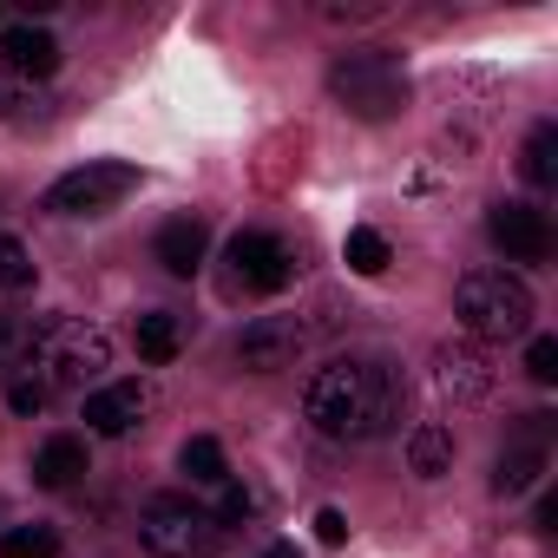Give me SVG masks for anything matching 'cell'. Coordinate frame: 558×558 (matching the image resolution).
<instances>
[{"label": "cell", "instance_id": "obj_1", "mask_svg": "<svg viewBox=\"0 0 558 558\" xmlns=\"http://www.w3.org/2000/svg\"><path fill=\"white\" fill-rule=\"evenodd\" d=\"M303 414L329 440H375L401 414V381L388 362H329V368H316Z\"/></svg>", "mask_w": 558, "mask_h": 558}, {"label": "cell", "instance_id": "obj_2", "mask_svg": "<svg viewBox=\"0 0 558 558\" xmlns=\"http://www.w3.org/2000/svg\"><path fill=\"white\" fill-rule=\"evenodd\" d=\"M453 316L473 342H506V336H525L532 323V290L506 269H466L460 290H453Z\"/></svg>", "mask_w": 558, "mask_h": 558}, {"label": "cell", "instance_id": "obj_3", "mask_svg": "<svg viewBox=\"0 0 558 558\" xmlns=\"http://www.w3.org/2000/svg\"><path fill=\"white\" fill-rule=\"evenodd\" d=\"M329 93H336L342 112L381 125V119H395V112L408 106V73H401V60L362 47V53H342V60L329 66Z\"/></svg>", "mask_w": 558, "mask_h": 558}, {"label": "cell", "instance_id": "obj_4", "mask_svg": "<svg viewBox=\"0 0 558 558\" xmlns=\"http://www.w3.org/2000/svg\"><path fill=\"white\" fill-rule=\"evenodd\" d=\"M138 538H145L151 558H217L223 525H217L197 499L158 493V499H145V512H138Z\"/></svg>", "mask_w": 558, "mask_h": 558}, {"label": "cell", "instance_id": "obj_5", "mask_svg": "<svg viewBox=\"0 0 558 558\" xmlns=\"http://www.w3.org/2000/svg\"><path fill=\"white\" fill-rule=\"evenodd\" d=\"M34 362L47 368V388H86L112 368V336L99 323H47Z\"/></svg>", "mask_w": 558, "mask_h": 558}, {"label": "cell", "instance_id": "obj_6", "mask_svg": "<svg viewBox=\"0 0 558 558\" xmlns=\"http://www.w3.org/2000/svg\"><path fill=\"white\" fill-rule=\"evenodd\" d=\"M132 191H138V171L119 165V158H99V165L66 171V178L47 191V210H53V217H99V210H112V204L132 197Z\"/></svg>", "mask_w": 558, "mask_h": 558}, {"label": "cell", "instance_id": "obj_7", "mask_svg": "<svg viewBox=\"0 0 558 558\" xmlns=\"http://www.w3.org/2000/svg\"><path fill=\"white\" fill-rule=\"evenodd\" d=\"M230 269H236L243 290L276 296V290L296 283V250L276 236V230H236V236H230Z\"/></svg>", "mask_w": 558, "mask_h": 558}, {"label": "cell", "instance_id": "obj_8", "mask_svg": "<svg viewBox=\"0 0 558 558\" xmlns=\"http://www.w3.org/2000/svg\"><path fill=\"white\" fill-rule=\"evenodd\" d=\"M316 342V329L303 316H256L243 336H236V362L250 375H276V368H296V355Z\"/></svg>", "mask_w": 558, "mask_h": 558}, {"label": "cell", "instance_id": "obj_9", "mask_svg": "<svg viewBox=\"0 0 558 558\" xmlns=\"http://www.w3.org/2000/svg\"><path fill=\"white\" fill-rule=\"evenodd\" d=\"M486 230H493V243H499L512 263H545V256H551V223H545L538 204H493Z\"/></svg>", "mask_w": 558, "mask_h": 558}, {"label": "cell", "instance_id": "obj_10", "mask_svg": "<svg viewBox=\"0 0 558 558\" xmlns=\"http://www.w3.org/2000/svg\"><path fill=\"white\" fill-rule=\"evenodd\" d=\"M545 434H551L545 414H525V434H519V440L499 453V466H493V493L512 499V493H525V486L545 473Z\"/></svg>", "mask_w": 558, "mask_h": 558}, {"label": "cell", "instance_id": "obj_11", "mask_svg": "<svg viewBox=\"0 0 558 558\" xmlns=\"http://www.w3.org/2000/svg\"><path fill=\"white\" fill-rule=\"evenodd\" d=\"M138 414H145V388L138 381H106V388L86 395V427L93 434H132Z\"/></svg>", "mask_w": 558, "mask_h": 558}, {"label": "cell", "instance_id": "obj_12", "mask_svg": "<svg viewBox=\"0 0 558 558\" xmlns=\"http://www.w3.org/2000/svg\"><path fill=\"white\" fill-rule=\"evenodd\" d=\"M0 53H8V73L14 80H47L60 73V40L47 27H8L0 34Z\"/></svg>", "mask_w": 558, "mask_h": 558}, {"label": "cell", "instance_id": "obj_13", "mask_svg": "<svg viewBox=\"0 0 558 558\" xmlns=\"http://www.w3.org/2000/svg\"><path fill=\"white\" fill-rule=\"evenodd\" d=\"M204 250H210V223H204V217H171V223L158 230V263H165L171 276H191V269L204 263Z\"/></svg>", "mask_w": 558, "mask_h": 558}, {"label": "cell", "instance_id": "obj_14", "mask_svg": "<svg viewBox=\"0 0 558 558\" xmlns=\"http://www.w3.org/2000/svg\"><path fill=\"white\" fill-rule=\"evenodd\" d=\"M434 381H440V395H453V401H480V395L493 388V375H486V362H480L473 349H440V355H434Z\"/></svg>", "mask_w": 558, "mask_h": 558}, {"label": "cell", "instance_id": "obj_15", "mask_svg": "<svg viewBox=\"0 0 558 558\" xmlns=\"http://www.w3.org/2000/svg\"><path fill=\"white\" fill-rule=\"evenodd\" d=\"M80 473H86V440H80V434H53V440L34 453V480H40V486H53V493H60V486H73Z\"/></svg>", "mask_w": 558, "mask_h": 558}, {"label": "cell", "instance_id": "obj_16", "mask_svg": "<svg viewBox=\"0 0 558 558\" xmlns=\"http://www.w3.org/2000/svg\"><path fill=\"white\" fill-rule=\"evenodd\" d=\"M408 466H414L421 480H440V473L453 466V434H447L440 421H421V427L408 434Z\"/></svg>", "mask_w": 558, "mask_h": 558}, {"label": "cell", "instance_id": "obj_17", "mask_svg": "<svg viewBox=\"0 0 558 558\" xmlns=\"http://www.w3.org/2000/svg\"><path fill=\"white\" fill-rule=\"evenodd\" d=\"M178 349H184V323L178 316H165V310H151V316H138V355L145 362H178Z\"/></svg>", "mask_w": 558, "mask_h": 558}, {"label": "cell", "instance_id": "obj_18", "mask_svg": "<svg viewBox=\"0 0 558 558\" xmlns=\"http://www.w3.org/2000/svg\"><path fill=\"white\" fill-rule=\"evenodd\" d=\"M519 171H525V184H551L558 178V125H532Z\"/></svg>", "mask_w": 558, "mask_h": 558}, {"label": "cell", "instance_id": "obj_19", "mask_svg": "<svg viewBox=\"0 0 558 558\" xmlns=\"http://www.w3.org/2000/svg\"><path fill=\"white\" fill-rule=\"evenodd\" d=\"M342 256H349V269H355V276H381V269L395 263V250H388V236H381V230H368V223H362V230H349V243H342Z\"/></svg>", "mask_w": 558, "mask_h": 558}, {"label": "cell", "instance_id": "obj_20", "mask_svg": "<svg viewBox=\"0 0 558 558\" xmlns=\"http://www.w3.org/2000/svg\"><path fill=\"white\" fill-rule=\"evenodd\" d=\"M40 329H47V323H34V316H0V368L34 362V349H40Z\"/></svg>", "mask_w": 558, "mask_h": 558}, {"label": "cell", "instance_id": "obj_21", "mask_svg": "<svg viewBox=\"0 0 558 558\" xmlns=\"http://www.w3.org/2000/svg\"><path fill=\"white\" fill-rule=\"evenodd\" d=\"M178 460H184V473H191L197 486H223V480H230V473H223V447H217L210 434H191Z\"/></svg>", "mask_w": 558, "mask_h": 558}, {"label": "cell", "instance_id": "obj_22", "mask_svg": "<svg viewBox=\"0 0 558 558\" xmlns=\"http://www.w3.org/2000/svg\"><path fill=\"white\" fill-rule=\"evenodd\" d=\"M60 551V532L53 525H14L0 538V558H53Z\"/></svg>", "mask_w": 558, "mask_h": 558}, {"label": "cell", "instance_id": "obj_23", "mask_svg": "<svg viewBox=\"0 0 558 558\" xmlns=\"http://www.w3.org/2000/svg\"><path fill=\"white\" fill-rule=\"evenodd\" d=\"M27 283H34V256H27V243L0 230V290H27Z\"/></svg>", "mask_w": 558, "mask_h": 558}, {"label": "cell", "instance_id": "obj_24", "mask_svg": "<svg viewBox=\"0 0 558 558\" xmlns=\"http://www.w3.org/2000/svg\"><path fill=\"white\" fill-rule=\"evenodd\" d=\"M525 375H532V381H558V342H551V336H538V342L525 349Z\"/></svg>", "mask_w": 558, "mask_h": 558}, {"label": "cell", "instance_id": "obj_25", "mask_svg": "<svg viewBox=\"0 0 558 558\" xmlns=\"http://www.w3.org/2000/svg\"><path fill=\"white\" fill-rule=\"evenodd\" d=\"M250 512H256V499H250L243 486H230V480H223V499H217V512H210V519H217V525H230V519H250Z\"/></svg>", "mask_w": 558, "mask_h": 558}, {"label": "cell", "instance_id": "obj_26", "mask_svg": "<svg viewBox=\"0 0 558 558\" xmlns=\"http://www.w3.org/2000/svg\"><path fill=\"white\" fill-rule=\"evenodd\" d=\"M8 408H14V414H40V408H47V381H14V388H8Z\"/></svg>", "mask_w": 558, "mask_h": 558}, {"label": "cell", "instance_id": "obj_27", "mask_svg": "<svg viewBox=\"0 0 558 558\" xmlns=\"http://www.w3.org/2000/svg\"><path fill=\"white\" fill-rule=\"evenodd\" d=\"M316 538H323V545H342V538H349V519H342L336 506H323V512H316Z\"/></svg>", "mask_w": 558, "mask_h": 558}, {"label": "cell", "instance_id": "obj_28", "mask_svg": "<svg viewBox=\"0 0 558 558\" xmlns=\"http://www.w3.org/2000/svg\"><path fill=\"white\" fill-rule=\"evenodd\" d=\"M21 106H27V86H21L8 66H0V119H8V112H21Z\"/></svg>", "mask_w": 558, "mask_h": 558}, {"label": "cell", "instance_id": "obj_29", "mask_svg": "<svg viewBox=\"0 0 558 558\" xmlns=\"http://www.w3.org/2000/svg\"><path fill=\"white\" fill-rule=\"evenodd\" d=\"M263 558H303V551H296V545H269Z\"/></svg>", "mask_w": 558, "mask_h": 558}]
</instances>
